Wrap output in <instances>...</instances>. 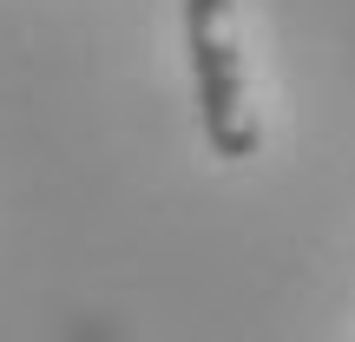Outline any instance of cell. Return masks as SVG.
I'll return each mask as SVG.
<instances>
[{
	"mask_svg": "<svg viewBox=\"0 0 355 342\" xmlns=\"http://www.w3.org/2000/svg\"><path fill=\"white\" fill-rule=\"evenodd\" d=\"M184 46H191V92H198V126L217 158H250L263 145V119L250 99V66H243L237 0H184Z\"/></svg>",
	"mask_w": 355,
	"mask_h": 342,
	"instance_id": "obj_1",
	"label": "cell"
}]
</instances>
